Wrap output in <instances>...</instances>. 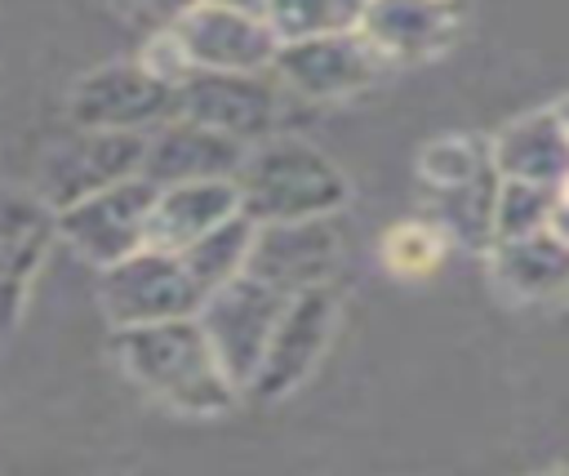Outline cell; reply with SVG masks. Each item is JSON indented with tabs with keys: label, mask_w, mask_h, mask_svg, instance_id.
I'll return each mask as SVG.
<instances>
[{
	"label": "cell",
	"mask_w": 569,
	"mask_h": 476,
	"mask_svg": "<svg viewBox=\"0 0 569 476\" xmlns=\"http://www.w3.org/2000/svg\"><path fill=\"white\" fill-rule=\"evenodd\" d=\"M240 209L253 222H293V218H325L347 205V173L311 142L267 133L249 142L240 169Z\"/></svg>",
	"instance_id": "2"
},
{
	"label": "cell",
	"mask_w": 569,
	"mask_h": 476,
	"mask_svg": "<svg viewBox=\"0 0 569 476\" xmlns=\"http://www.w3.org/2000/svg\"><path fill=\"white\" fill-rule=\"evenodd\" d=\"M253 231H258V222L244 209H236L231 218H222L204 236H196L187 249H178V258L191 271V280L209 294V289L244 276V262H249V249H253Z\"/></svg>",
	"instance_id": "19"
},
{
	"label": "cell",
	"mask_w": 569,
	"mask_h": 476,
	"mask_svg": "<svg viewBox=\"0 0 569 476\" xmlns=\"http://www.w3.org/2000/svg\"><path fill=\"white\" fill-rule=\"evenodd\" d=\"M244 151H249L244 142H236L200 120L169 116L164 125H156L147 133L142 178H151L156 187L191 182V178H236Z\"/></svg>",
	"instance_id": "13"
},
{
	"label": "cell",
	"mask_w": 569,
	"mask_h": 476,
	"mask_svg": "<svg viewBox=\"0 0 569 476\" xmlns=\"http://www.w3.org/2000/svg\"><path fill=\"white\" fill-rule=\"evenodd\" d=\"M493 196H498V169H480L467 182L427 187V222L440 227L445 240L467 249L493 245Z\"/></svg>",
	"instance_id": "18"
},
{
	"label": "cell",
	"mask_w": 569,
	"mask_h": 476,
	"mask_svg": "<svg viewBox=\"0 0 569 476\" xmlns=\"http://www.w3.org/2000/svg\"><path fill=\"white\" fill-rule=\"evenodd\" d=\"M440 254H445V236L436 222H396L382 240V262L396 271V276H427L440 267Z\"/></svg>",
	"instance_id": "22"
},
{
	"label": "cell",
	"mask_w": 569,
	"mask_h": 476,
	"mask_svg": "<svg viewBox=\"0 0 569 476\" xmlns=\"http://www.w3.org/2000/svg\"><path fill=\"white\" fill-rule=\"evenodd\" d=\"M356 31L387 62H418L440 53L458 31L453 0H365Z\"/></svg>",
	"instance_id": "14"
},
{
	"label": "cell",
	"mask_w": 569,
	"mask_h": 476,
	"mask_svg": "<svg viewBox=\"0 0 569 476\" xmlns=\"http://www.w3.org/2000/svg\"><path fill=\"white\" fill-rule=\"evenodd\" d=\"M209 4H227V9H253V13H262V4H267V0H209Z\"/></svg>",
	"instance_id": "27"
},
{
	"label": "cell",
	"mask_w": 569,
	"mask_h": 476,
	"mask_svg": "<svg viewBox=\"0 0 569 476\" xmlns=\"http://www.w3.org/2000/svg\"><path fill=\"white\" fill-rule=\"evenodd\" d=\"M284 85L267 71H200L191 67L173 85V116L200 120L236 142H258L276 133L280 107H284Z\"/></svg>",
	"instance_id": "5"
},
{
	"label": "cell",
	"mask_w": 569,
	"mask_h": 476,
	"mask_svg": "<svg viewBox=\"0 0 569 476\" xmlns=\"http://www.w3.org/2000/svg\"><path fill=\"white\" fill-rule=\"evenodd\" d=\"M116 360L147 396L178 414H222L240 396L196 316L116 329Z\"/></svg>",
	"instance_id": "1"
},
{
	"label": "cell",
	"mask_w": 569,
	"mask_h": 476,
	"mask_svg": "<svg viewBox=\"0 0 569 476\" xmlns=\"http://www.w3.org/2000/svg\"><path fill=\"white\" fill-rule=\"evenodd\" d=\"M236 209H240L236 178H191V182L156 187L151 218H147V245L178 254L196 236H204L213 222L231 218Z\"/></svg>",
	"instance_id": "15"
},
{
	"label": "cell",
	"mask_w": 569,
	"mask_h": 476,
	"mask_svg": "<svg viewBox=\"0 0 569 476\" xmlns=\"http://www.w3.org/2000/svg\"><path fill=\"white\" fill-rule=\"evenodd\" d=\"M489 160H493L498 178H525V182L565 187V178H569V133H565L556 107L511 120L489 142Z\"/></svg>",
	"instance_id": "16"
},
{
	"label": "cell",
	"mask_w": 569,
	"mask_h": 476,
	"mask_svg": "<svg viewBox=\"0 0 569 476\" xmlns=\"http://www.w3.org/2000/svg\"><path fill=\"white\" fill-rule=\"evenodd\" d=\"M338 258H342V231L333 227V214L258 222L244 271L284 294H298L311 285H329V276L338 271Z\"/></svg>",
	"instance_id": "12"
},
{
	"label": "cell",
	"mask_w": 569,
	"mask_h": 476,
	"mask_svg": "<svg viewBox=\"0 0 569 476\" xmlns=\"http://www.w3.org/2000/svg\"><path fill=\"white\" fill-rule=\"evenodd\" d=\"M489 271L511 298H560L569 294V245H560L547 227L529 236H507L489 245Z\"/></svg>",
	"instance_id": "17"
},
{
	"label": "cell",
	"mask_w": 569,
	"mask_h": 476,
	"mask_svg": "<svg viewBox=\"0 0 569 476\" xmlns=\"http://www.w3.org/2000/svg\"><path fill=\"white\" fill-rule=\"evenodd\" d=\"M284 298H289L284 289H276V285H267V280H258L249 271L227 280V285H218V289H209L200 298L196 320H200L218 365L227 369V378L240 391H249V383H253V374L262 365V351H267L271 329H276V320L284 311Z\"/></svg>",
	"instance_id": "4"
},
{
	"label": "cell",
	"mask_w": 569,
	"mask_h": 476,
	"mask_svg": "<svg viewBox=\"0 0 569 476\" xmlns=\"http://www.w3.org/2000/svg\"><path fill=\"white\" fill-rule=\"evenodd\" d=\"M4 196H9V191H4V169H0V200H4Z\"/></svg>",
	"instance_id": "29"
},
{
	"label": "cell",
	"mask_w": 569,
	"mask_h": 476,
	"mask_svg": "<svg viewBox=\"0 0 569 476\" xmlns=\"http://www.w3.org/2000/svg\"><path fill=\"white\" fill-rule=\"evenodd\" d=\"M142 151H147V133L71 125V133L58 138L40 160V200L49 209H62L98 187L133 178L142 173Z\"/></svg>",
	"instance_id": "8"
},
{
	"label": "cell",
	"mask_w": 569,
	"mask_h": 476,
	"mask_svg": "<svg viewBox=\"0 0 569 476\" xmlns=\"http://www.w3.org/2000/svg\"><path fill=\"white\" fill-rule=\"evenodd\" d=\"M333 320H338V298H333L329 285H311V289L289 294L284 311H280V320L271 329V343L262 351V365H258V374H253L244 396L280 400L293 387H302V378L316 369V360L329 347Z\"/></svg>",
	"instance_id": "10"
},
{
	"label": "cell",
	"mask_w": 569,
	"mask_h": 476,
	"mask_svg": "<svg viewBox=\"0 0 569 476\" xmlns=\"http://www.w3.org/2000/svg\"><path fill=\"white\" fill-rule=\"evenodd\" d=\"M156 182L133 173L111 187H98L62 209H53V236L98 271L129 258L147 245V218H151Z\"/></svg>",
	"instance_id": "3"
},
{
	"label": "cell",
	"mask_w": 569,
	"mask_h": 476,
	"mask_svg": "<svg viewBox=\"0 0 569 476\" xmlns=\"http://www.w3.org/2000/svg\"><path fill=\"white\" fill-rule=\"evenodd\" d=\"M204 289L191 280L178 254L142 245L129 258L98 271V303L116 329L124 325H151L173 316H196Z\"/></svg>",
	"instance_id": "6"
},
{
	"label": "cell",
	"mask_w": 569,
	"mask_h": 476,
	"mask_svg": "<svg viewBox=\"0 0 569 476\" xmlns=\"http://www.w3.org/2000/svg\"><path fill=\"white\" fill-rule=\"evenodd\" d=\"M556 116H560V125H565V133H569V98L556 107Z\"/></svg>",
	"instance_id": "28"
},
{
	"label": "cell",
	"mask_w": 569,
	"mask_h": 476,
	"mask_svg": "<svg viewBox=\"0 0 569 476\" xmlns=\"http://www.w3.org/2000/svg\"><path fill=\"white\" fill-rule=\"evenodd\" d=\"M116 9H124V18H133L138 27H147V31H164V27H173L187 9H196L200 0H111Z\"/></svg>",
	"instance_id": "24"
},
{
	"label": "cell",
	"mask_w": 569,
	"mask_h": 476,
	"mask_svg": "<svg viewBox=\"0 0 569 476\" xmlns=\"http://www.w3.org/2000/svg\"><path fill=\"white\" fill-rule=\"evenodd\" d=\"M387 71V58L351 27V31H320V36H298L280 40L271 58V76L284 85V93L298 98H347L369 89Z\"/></svg>",
	"instance_id": "7"
},
{
	"label": "cell",
	"mask_w": 569,
	"mask_h": 476,
	"mask_svg": "<svg viewBox=\"0 0 569 476\" xmlns=\"http://www.w3.org/2000/svg\"><path fill=\"white\" fill-rule=\"evenodd\" d=\"M560 187L551 182H525V178H498L493 196V240L507 236H529L547 227V214L556 205Z\"/></svg>",
	"instance_id": "21"
},
{
	"label": "cell",
	"mask_w": 569,
	"mask_h": 476,
	"mask_svg": "<svg viewBox=\"0 0 569 476\" xmlns=\"http://www.w3.org/2000/svg\"><path fill=\"white\" fill-rule=\"evenodd\" d=\"M67 116L80 129H133L151 133L173 116V85L142 62H111L80 76L67 93Z\"/></svg>",
	"instance_id": "9"
},
{
	"label": "cell",
	"mask_w": 569,
	"mask_h": 476,
	"mask_svg": "<svg viewBox=\"0 0 569 476\" xmlns=\"http://www.w3.org/2000/svg\"><path fill=\"white\" fill-rule=\"evenodd\" d=\"M489 147L471 142V138H436L422 147V160H418V173L427 187H449V182H467L476 178L480 169H489Z\"/></svg>",
	"instance_id": "23"
},
{
	"label": "cell",
	"mask_w": 569,
	"mask_h": 476,
	"mask_svg": "<svg viewBox=\"0 0 569 476\" xmlns=\"http://www.w3.org/2000/svg\"><path fill=\"white\" fill-rule=\"evenodd\" d=\"M169 31L178 36L187 62L200 71H267L280 49V36L267 13L227 9L209 0L187 9Z\"/></svg>",
	"instance_id": "11"
},
{
	"label": "cell",
	"mask_w": 569,
	"mask_h": 476,
	"mask_svg": "<svg viewBox=\"0 0 569 476\" xmlns=\"http://www.w3.org/2000/svg\"><path fill=\"white\" fill-rule=\"evenodd\" d=\"M560 191H569V178H565V187H560Z\"/></svg>",
	"instance_id": "30"
},
{
	"label": "cell",
	"mask_w": 569,
	"mask_h": 476,
	"mask_svg": "<svg viewBox=\"0 0 569 476\" xmlns=\"http://www.w3.org/2000/svg\"><path fill=\"white\" fill-rule=\"evenodd\" d=\"M22 294H27V276L13 271V262L0 254V329L13 325V316L22 307Z\"/></svg>",
	"instance_id": "25"
},
{
	"label": "cell",
	"mask_w": 569,
	"mask_h": 476,
	"mask_svg": "<svg viewBox=\"0 0 569 476\" xmlns=\"http://www.w3.org/2000/svg\"><path fill=\"white\" fill-rule=\"evenodd\" d=\"M547 231H551L560 245H569V191L556 196V205H551V214H547Z\"/></svg>",
	"instance_id": "26"
},
{
	"label": "cell",
	"mask_w": 569,
	"mask_h": 476,
	"mask_svg": "<svg viewBox=\"0 0 569 476\" xmlns=\"http://www.w3.org/2000/svg\"><path fill=\"white\" fill-rule=\"evenodd\" d=\"M365 0H267L262 13L280 40L320 36V31H351L360 22Z\"/></svg>",
	"instance_id": "20"
}]
</instances>
